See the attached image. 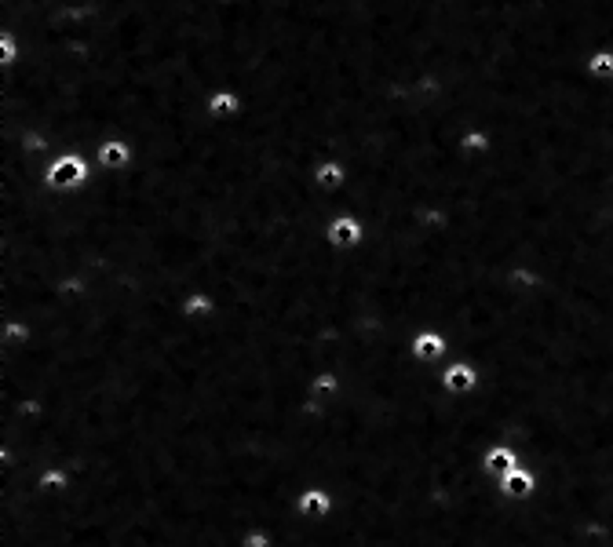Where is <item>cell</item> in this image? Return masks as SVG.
Wrapping results in <instances>:
<instances>
[{"label":"cell","mask_w":613,"mask_h":547,"mask_svg":"<svg viewBox=\"0 0 613 547\" xmlns=\"http://www.w3.org/2000/svg\"><path fill=\"white\" fill-rule=\"evenodd\" d=\"M591 66H595V73H613V55H599Z\"/></svg>","instance_id":"11"},{"label":"cell","mask_w":613,"mask_h":547,"mask_svg":"<svg viewBox=\"0 0 613 547\" xmlns=\"http://www.w3.org/2000/svg\"><path fill=\"white\" fill-rule=\"evenodd\" d=\"M300 511L303 514H325L329 511V496L325 493H306L300 500Z\"/></svg>","instance_id":"7"},{"label":"cell","mask_w":613,"mask_h":547,"mask_svg":"<svg viewBox=\"0 0 613 547\" xmlns=\"http://www.w3.org/2000/svg\"><path fill=\"white\" fill-rule=\"evenodd\" d=\"M99 157H103V165H110V168H117V165H124V160H128V150L121 147V142H103V150H99Z\"/></svg>","instance_id":"8"},{"label":"cell","mask_w":613,"mask_h":547,"mask_svg":"<svg viewBox=\"0 0 613 547\" xmlns=\"http://www.w3.org/2000/svg\"><path fill=\"white\" fill-rule=\"evenodd\" d=\"M504 489H508L511 496H526L529 489H533V474H526V471H511V474L504 478Z\"/></svg>","instance_id":"5"},{"label":"cell","mask_w":613,"mask_h":547,"mask_svg":"<svg viewBox=\"0 0 613 547\" xmlns=\"http://www.w3.org/2000/svg\"><path fill=\"white\" fill-rule=\"evenodd\" d=\"M486 467H489V471H496V474H504V478H508V474L515 471V456L508 453V449H493V453L486 456Z\"/></svg>","instance_id":"4"},{"label":"cell","mask_w":613,"mask_h":547,"mask_svg":"<svg viewBox=\"0 0 613 547\" xmlns=\"http://www.w3.org/2000/svg\"><path fill=\"white\" fill-rule=\"evenodd\" d=\"M80 175H84V168H80L77 160H62L59 168L47 172V179H52V183H66V179H80Z\"/></svg>","instance_id":"6"},{"label":"cell","mask_w":613,"mask_h":547,"mask_svg":"<svg viewBox=\"0 0 613 547\" xmlns=\"http://www.w3.org/2000/svg\"><path fill=\"white\" fill-rule=\"evenodd\" d=\"M329 241H332V245H358V241H362V227H358V219L340 216V219L332 223V230H329Z\"/></svg>","instance_id":"1"},{"label":"cell","mask_w":613,"mask_h":547,"mask_svg":"<svg viewBox=\"0 0 613 547\" xmlns=\"http://www.w3.org/2000/svg\"><path fill=\"white\" fill-rule=\"evenodd\" d=\"M318 179H325L329 186H336V183H340V168H336V165H321L318 168Z\"/></svg>","instance_id":"9"},{"label":"cell","mask_w":613,"mask_h":547,"mask_svg":"<svg viewBox=\"0 0 613 547\" xmlns=\"http://www.w3.org/2000/svg\"><path fill=\"white\" fill-rule=\"evenodd\" d=\"M237 103H234V95H216V103H212V110L216 114H227V110H234Z\"/></svg>","instance_id":"10"},{"label":"cell","mask_w":613,"mask_h":547,"mask_svg":"<svg viewBox=\"0 0 613 547\" xmlns=\"http://www.w3.org/2000/svg\"><path fill=\"white\" fill-rule=\"evenodd\" d=\"M478 383V376H475V368L471 365H453L445 373V391H453V394H460V391H471Z\"/></svg>","instance_id":"2"},{"label":"cell","mask_w":613,"mask_h":547,"mask_svg":"<svg viewBox=\"0 0 613 547\" xmlns=\"http://www.w3.org/2000/svg\"><path fill=\"white\" fill-rule=\"evenodd\" d=\"M442 350H445V343H442V336H434V332H424L420 340L413 343V354H416V358H438Z\"/></svg>","instance_id":"3"}]
</instances>
